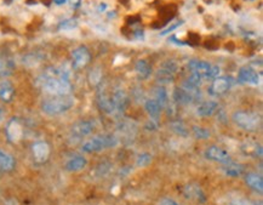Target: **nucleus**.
Listing matches in <instances>:
<instances>
[{
	"label": "nucleus",
	"instance_id": "obj_18",
	"mask_svg": "<svg viewBox=\"0 0 263 205\" xmlns=\"http://www.w3.org/2000/svg\"><path fill=\"white\" fill-rule=\"evenodd\" d=\"M86 165V158H84L83 155H74L71 159H68L67 164H65V169H67L68 171H72V173H77V171H80L85 169Z\"/></svg>",
	"mask_w": 263,
	"mask_h": 205
},
{
	"label": "nucleus",
	"instance_id": "obj_38",
	"mask_svg": "<svg viewBox=\"0 0 263 205\" xmlns=\"http://www.w3.org/2000/svg\"><path fill=\"white\" fill-rule=\"evenodd\" d=\"M67 0H54V3L56 5H63Z\"/></svg>",
	"mask_w": 263,
	"mask_h": 205
},
{
	"label": "nucleus",
	"instance_id": "obj_41",
	"mask_svg": "<svg viewBox=\"0 0 263 205\" xmlns=\"http://www.w3.org/2000/svg\"><path fill=\"white\" fill-rule=\"evenodd\" d=\"M129 2H130V0H120V3H123L124 5H127V4H129Z\"/></svg>",
	"mask_w": 263,
	"mask_h": 205
},
{
	"label": "nucleus",
	"instance_id": "obj_17",
	"mask_svg": "<svg viewBox=\"0 0 263 205\" xmlns=\"http://www.w3.org/2000/svg\"><path fill=\"white\" fill-rule=\"evenodd\" d=\"M118 131H119L120 135H123V137L127 141H133L135 135H136L137 128L135 125L134 121L131 120H121L119 123V127H118Z\"/></svg>",
	"mask_w": 263,
	"mask_h": 205
},
{
	"label": "nucleus",
	"instance_id": "obj_16",
	"mask_svg": "<svg viewBox=\"0 0 263 205\" xmlns=\"http://www.w3.org/2000/svg\"><path fill=\"white\" fill-rule=\"evenodd\" d=\"M6 134H8V138L11 142H18L22 138L24 135V129L22 125L17 119H12L9 121L8 127H6Z\"/></svg>",
	"mask_w": 263,
	"mask_h": 205
},
{
	"label": "nucleus",
	"instance_id": "obj_23",
	"mask_svg": "<svg viewBox=\"0 0 263 205\" xmlns=\"http://www.w3.org/2000/svg\"><path fill=\"white\" fill-rule=\"evenodd\" d=\"M16 160L11 154L6 153V152L0 150V170L9 173L15 169Z\"/></svg>",
	"mask_w": 263,
	"mask_h": 205
},
{
	"label": "nucleus",
	"instance_id": "obj_34",
	"mask_svg": "<svg viewBox=\"0 0 263 205\" xmlns=\"http://www.w3.org/2000/svg\"><path fill=\"white\" fill-rule=\"evenodd\" d=\"M204 45H205L206 49H210V50H216V49H218V46H220L218 43H217L216 40H212V39L211 40H206Z\"/></svg>",
	"mask_w": 263,
	"mask_h": 205
},
{
	"label": "nucleus",
	"instance_id": "obj_7",
	"mask_svg": "<svg viewBox=\"0 0 263 205\" xmlns=\"http://www.w3.org/2000/svg\"><path fill=\"white\" fill-rule=\"evenodd\" d=\"M177 69H179V67H177V64L173 59H166L157 71L156 80L159 84H169V83H172L175 80Z\"/></svg>",
	"mask_w": 263,
	"mask_h": 205
},
{
	"label": "nucleus",
	"instance_id": "obj_6",
	"mask_svg": "<svg viewBox=\"0 0 263 205\" xmlns=\"http://www.w3.org/2000/svg\"><path fill=\"white\" fill-rule=\"evenodd\" d=\"M119 144V138L114 135H102V136L93 137L91 140L85 142L81 150L86 153H95L106 148L116 147Z\"/></svg>",
	"mask_w": 263,
	"mask_h": 205
},
{
	"label": "nucleus",
	"instance_id": "obj_3",
	"mask_svg": "<svg viewBox=\"0 0 263 205\" xmlns=\"http://www.w3.org/2000/svg\"><path fill=\"white\" fill-rule=\"evenodd\" d=\"M187 67H188L190 74L196 75L203 81L215 79L221 73V69H220L218 66L203 61V59H190Z\"/></svg>",
	"mask_w": 263,
	"mask_h": 205
},
{
	"label": "nucleus",
	"instance_id": "obj_25",
	"mask_svg": "<svg viewBox=\"0 0 263 205\" xmlns=\"http://www.w3.org/2000/svg\"><path fill=\"white\" fill-rule=\"evenodd\" d=\"M144 108H146L147 113L149 114V117L154 119V120H158L160 117V112H162L163 108L160 107L159 104L156 100H153V98H150V100H146L144 102Z\"/></svg>",
	"mask_w": 263,
	"mask_h": 205
},
{
	"label": "nucleus",
	"instance_id": "obj_21",
	"mask_svg": "<svg viewBox=\"0 0 263 205\" xmlns=\"http://www.w3.org/2000/svg\"><path fill=\"white\" fill-rule=\"evenodd\" d=\"M153 100H156L162 108L167 107L169 105V95H167L166 89L163 85H158L153 89Z\"/></svg>",
	"mask_w": 263,
	"mask_h": 205
},
{
	"label": "nucleus",
	"instance_id": "obj_35",
	"mask_svg": "<svg viewBox=\"0 0 263 205\" xmlns=\"http://www.w3.org/2000/svg\"><path fill=\"white\" fill-rule=\"evenodd\" d=\"M182 23H183V21H180V22L175 23V25H172V26H171V27H169L167 29H165V31H163V32H162V35H166V34H169V33L173 32V31H175L176 28H179L180 26L182 25Z\"/></svg>",
	"mask_w": 263,
	"mask_h": 205
},
{
	"label": "nucleus",
	"instance_id": "obj_15",
	"mask_svg": "<svg viewBox=\"0 0 263 205\" xmlns=\"http://www.w3.org/2000/svg\"><path fill=\"white\" fill-rule=\"evenodd\" d=\"M183 194H185L187 199L198 201V203H205L206 201V197L205 194H204V192L202 191V188L195 183L187 184L185 190H183Z\"/></svg>",
	"mask_w": 263,
	"mask_h": 205
},
{
	"label": "nucleus",
	"instance_id": "obj_37",
	"mask_svg": "<svg viewBox=\"0 0 263 205\" xmlns=\"http://www.w3.org/2000/svg\"><path fill=\"white\" fill-rule=\"evenodd\" d=\"M68 2H70L72 8H74V9H78L81 4V0H68Z\"/></svg>",
	"mask_w": 263,
	"mask_h": 205
},
{
	"label": "nucleus",
	"instance_id": "obj_33",
	"mask_svg": "<svg viewBox=\"0 0 263 205\" xmlns=\"http://www.w3.org/2000/svg\"><path fill=\"white\" fill-rule=\"evenodd\" d=\"M199 40H200V37L198 34H195V33H189L188 34V43L192 46H195L199 44Z\"/></svg>",
	"mask_w": 263,
	"mask_h": 205
},
{
	"label": "nucleus",
	"instance_id": "obj_5",
	"mask_svg": "<svg viewBox=\"0 0 263 205\" xmlns=\"http://www.w3.org/2000/svg\"><path fill=\"white\" fill-rule=\"evenodd\" d=\"M233 121L246 131H257L262 125V118L258 113L250 111H236L233 114Z\"/></svg>",
	"mask_w": 263,
	"mask_h": 205
},
{
	"label": "nucleus",
	"instance_id": "obj_11",
	"mask_svg": "<svg viewBox=\"0 0 263 205\" xmlns=\"http://www.w3.org/2000/svg\"><path fill=\"white\" fill-rule=\"evenodd\" d=\"M259 80H261V75L251 66H244V67L239 69L238 81L242 83V84L258 85Z\"/></svg>",
	"mask_w": 263,
	"mask_h": 205
},
{
	"label": "nucleus",
	"instance_id": "obj_12",
	"mask_svg": "<svg viewBox=\"0 0 263 205\" xmlns=\"http://www.w3.org/2000/svg\"><path fill=\"white\" fill-rule=\"evenodd\" d=\"M205 158L209 160L216 161V163H221V164H228L232 161V158L228 152L217 146L209 147L208 150L205 151Z\"/></svg>",
	"mask_w": 263,
	"mask_h": 205
},
{
	"label": "nucleus",
	"instance_id": "obj_4",
	"mask_svg": "<svg viewBox=\"0 0 263 205\" xmlns=\"http://www.w3.org/2000/svg\"><path fill=\"white\" fill-rule=\"evenodd\" d=\"M172 97L175 104L186 106L198 102L202 98V91H200V88L192 87V85L187 84V83H183L181 87L175 88Z\"/></svg>",
	"mask_w": 263,
	"mask_h": 205
},
{
	"label": "nucleus",
	"instance_id": "obj_29",
	"mask_svg": "<svg viewBox=\"0 0 263 205\" xmlns=\"http://www.w3.org/2000/svg\"><path fill=\"white\" fill-rule=\"evenodd\" d=\"M193 134H194V136H195L196 138H199V140H205V138L210 137V131L208 130V129L202 128V127H194Z\"/></svg>",
	"mask_w": 263,
	"mask_h": 205
},
{
	"label": "nucleus",
	"instance_id": "obj_28",
	"mask_svg": "<svg viewBox=\"0 0 263 205\" xmlns=\"http://www.w3.org/2000/svg\"><path fill=\"white\" fill-rule=\"evenodd\" d=\"M246 154L254 155V157H262V147L258 144H246L244 147Z\"/></svg>",
	"mask_w": 263,
	"mask_h": 205
},
{
	"label": "nucleus",
	"instance_id": "obj_27",
	"mask_svg": "<svg viewBox=\"0 0 263 205\" xmlns=\"http://www.w3.org/2000/svg\"><path fill=\"white\" fill-rule=\"evenodd\" d=\"M243 171H244L243 165L234 163V161H231V163L225 164V173L228 175V176H232V177L240 176Z\"/></svg>",
	"mask_w": 263,
	"mask_h": 205
},
{
	"label": "nucleus",
	"instance_id": "obj_32",
	"mask_svg": "<svg viewBox=\"0 0 263 205\" xmlns=\"http://www.w3.org/2000/svg\"><path fill=\"white\" fill-rule=\"evenodd\" d=\"M172 130L175 131L177 135H181V136H187V135H188L186 125L183 124L182 121H175V123L172 124Z\"/></svg>",
	"mask_w": 263,
	"mask_h": 205
},
{
	"label": "nucleus",
	"instance_id": "obj_9",
	"mask_svg": "<svg viewBox=\"0 0 263 205\" xmlns=\"http://www.w3.org/2000/svg\"><path fill=\"white\" fill-rule=\"evenodd\" d=\"M234 85V80L231 77H217L212 80L208 91L212 96H220L226 94L227 91L231 90V88Z\"/></svg>",
	"mask_w": 263,
	"mask_h": 205
},
{
	"label": "nucleus",
	"instance_id": "obj_40",
	"mask_svg": "<svg viewBox=\"0 0 263 205\" xmlns=\"http://www.w3.org/2000/svg\"><path fill=\"white\" fill-rule=\"evenodd\" d=\"M100 6H101V8H100L101 11H104V10H106V4H101Z\"/></svg>",
	"mask_w": 263,
	"mask_h": 205
},
{
	"label": "nucleus",
	"instance_id": "obj_39",
	"mask_svg": "<svg viewBox=\"0 0 263 205\" xmlns=\"http://www.w3.org/2000/svg\"><path fill=\"white\" fill-rule=\"evenodd\" d=\"M3 119H4V114H3V110L0 108V123L3 121Z\"/></svg>",
	"mask_w": 263,
	"mask_h": 205
},
{
	"label": "nucleus",
	"instance_id": "obj_20",
	"mask_svg": "<svg viewBox=\"0 0 263 205\" xmlns=\"http://www.w3.org/2000/svg\"><path fill=\"white\" fill-rule=\"evenodd\" d=\"M135 71H136L137 77L141 80H146L152 74V67H150V65L148 64L146 59H139L136 65H135Z\"/></svg>",
	"mask_w": 263,
	"mask_h": 205
},
{
	"label": "nucleus",
	"instance_id": "obj_36",
	"mask_svg": "<svg viewBox=\"0 0 263 205\" xmlns=\"http://www.w3.org/2000/svg\"><path fill=\"white\" fill-rule=\"evenodd\" d=\"M159 205H180V203L171 199V198H163V199L159 201Z\"/></svg>",
	"mask_w": 263,
	"mask_h": 205
},
{
	"label": "nucleus",
	"instance_id": "obj_26",
	"mask_svg": "<svg viewBox=\"0 0 263 205\" xmlns=\"http://www.w3.org/2000/svg\"><path fill=\"white\" fill-rule=\"evenodd\" d=\"M14 62L6 57V56L0 55V77H6L10 75L14 71Z\"/></svg>",
	"mask_w": 263,
	"mask_h": 205
},
{
	"label": "nucleus",
	"instance_id": "obj_1",
	"mask_svg": "<svg viewBox=\"0 0 263 205\" xmlns=\"http://www.w3.org/2000/svg\"><path fill=\"white\" fill-rule=\"evenodd\" d=\"M42 91L54 95H70L72 91L71 72L65 67H52L47 69L35 80Z\"/></svg>",
	"mask_w": 263,
	"mask_h": 205
},
{
	"label": "nucleus",
	"instance_id": "obj_24",
	"mask_svg": "<svg viewBox=\"0 0 263 205\" xmlns=\"http://www.w3.org/2000/svg\"><path fill=\"white\" fill-rule=\"evenodd\" d=\"M218 108V104L215 101H206L203 102L198 106L196 108V113H198L199 117H210L212 115Z\"/></svg>",
	"mask_w": 263,
	"mask_h": 205
},
{
	"label": "nucleus",
	"instance_id": "obj_31",
	"mask_svg": "<svg viewBox=\"0 0 263 205\" xmlns=\"http://www.w3.org/2000/svg\"><path fill=\"white\" fill-rule=\"evenodd\" d=\"M150 163H152V155L150 154L142 153L137 157V160H136L137 167L143 168V167H147V165H149Z\"/></svg>",
	"mask_w": 263,
	"mask_h": 205
},
{
	"label": "nucleus",
	"instance_id": "obj_2",
	"mask_svg": "<svg viewBox=\"0 0 263 205\" xmlns=\"http://www.w3.org/2000/svg\"><path fill=\"white\" fill-rule=\"evenodd\" d=\"M74 97L71 95H54L42 101L41 110L49 115L62 114L70 111L74 106Z\"/></svg>",
	"mask_w": 263,
	"mask_h": 205
},
{
	"label": "nucleus",
	"instance_id": "obj_14",
	"mask_svg": "<svg viewBox=\"0 0 263 205\" xmlns=\"http://www.w3.org/2000/svg\"><path fill=\"white\" fill-rule=\"evenodd\" d=\"M32 152L33 157H34L35 161H38V163H45L49 159V157H50V147L44 141L35 142L32 146Z\"/></svg>",
	"mask_w": 263,
	"mask_h": 205
},
{
	"label": "nucleus",
	"instance_id": "obj_30",
	"mask_svg": "<svg viewBox=\"0 0 263 205\" xmlns=\"http://www.w3.org/2000/svg\"><path fill=\"white\" fill-rule=\"evenodd\" d=\"M77 26H78L77 19L70 18V19H64L63 22H61L60 26H58V28H60L61 31H71V29L77 28Z\"/></svg>",
	"mask_w": 263,
	"mask_h": 205
},
{
	"label": "nucleus",
	"instance_id": "obj_13",
	"mask_svg": "<svg viewBox=\"0 0 263 205\" xmlns=\"http://www.w3.org/2000/svg\"><path fill=\"white\" fill-rule=\"evenodd\" d=\"M94 130H95L94 121L81 120V121H78V123L72 128L71 135L72 137L77 138V140H80V138L89 136V135H90Z\"/></svg>",
	"mask_w": 263,
	"mask_h": 205
},
{
	"label": "nucleus",
	"instance_id": "obj_10",
	"mask_svg": "<svg viewBox=\"0 0 263 205\" xmlns=\"http://www.w3.org/2000/svg\"><path fill=\"white\" fill-rule=\"evenodd\" d=\"M91 61V54L86 46H79L72 52V66L75 69L86 67Z\"/></svg>",
	"mask_w": 263,
	"mask_h": 205
},
{
	"label": "nucleus",
	"instance_id": "obj_8",
	"mask_svg": "<svg viewBox=\"0 0 263 205\" xmlns=\"http://www.w3.org/2000/svg\"><path fill=\"white\" fill-rule=\"evenodd\" d=\"M97 104L101 111H103L107 114L118 113L116 105L113 100V92L108 88H103L98 91L97 94Z\"/></svg>",
	"mask_w": 263,
	"mask_h": 205
},
{
	"label": "nucleus",
	"instance_id": "obj_19",
	"mask_svg": "<svg viewBox=\"0 0 263 205\" xmlns=\"http://www.w3.org/2000/svg\"><path fill=\"white\" fill-rule=\"evenodd\" d=\"M15 96V88L8 80L0 81V101L10 102Z\"/></svg>",
	"mask_w": 263,
	"mask_h": 205
},
{
	"label": "nucleus",
	"instance_id": "obj_22",
	"mask_svg": "<svg viewBox=\"0 0 263 205\" xmlns=\"http://www.w3.org/2000/svg\"><path fill=\"white\" fill-rule=\"evenodd\" d=\"M246 184L252 190L258 192V193H262L263 192V178L259 174L256 173H250L246 175L245 177Z\"/></svg>",
	"mask_w": 263,
	"mask_h": 205
}]
</instances>
